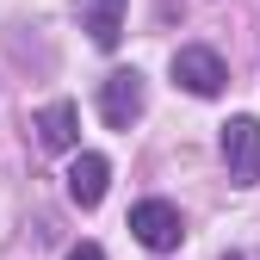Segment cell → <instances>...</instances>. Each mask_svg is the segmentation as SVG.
<instances>
[{"label": "cell", "mask_w": 260, "mask_h": 260, "mask_svg": "<svg viewBox=\"0 0 260 260\" xmlns=\"http://www.w3.org/2000/svg\"><path fill=\"white\" fill-rule=\"evenodd\" d=\"M130 236H137L149 254H174L186 242V223L168 199H143V205H130Z\"/></svg>", "instance_id": "obj_1"}, {"label": "cell", "mask_w": 260, "mask_h": 260, "mask_svg": "<svg viewBox=\"0 0 260 260\" xmlns=\"http://www.w3.org/2000/svg\"><path fill=\"white\" fill-rule=\"evenodd\" d=\"M223 81H230V69H223V56H217V50H199V44L174 50V87L199 93V100H217Z\"/></svg>", "instance_id": "obj_2"}, {"label": "cell", "mask_w": 260, "mask_h": 260, "mask_svg": "<svg viewBox=\"0 0 260 260\" xmlns=\"http://www.w3.org/2000/svg\"><path fill=\"white\" fill-rule=\"evenodd\" d=\"M223 161H230V180L236 186H254L260 180V118H230L223 124Z\"/></svg>", "instance_id": "obj_3"}, {"label": "cell", "mask_w": 260, "mask_h": 260, "mask_svg": "<svg viewBox=\"0 0 260 260\" xmlns=\"http://www.w3.org/2000/svg\"><path fill=\"white\" fill-rule=\"evenodd\" d=\"M100 118L112 130H130V124L143 118V75L137 69H118V75L100 81Z\"/></svg>", "instance_id": "obj_4"}, {"label": "cell", "mask_w": 260, "mask_h": 260, "mask_svg": "<svg viewBox=\"0 0 260 260\" xmlns=\"http://www.w3.org/2000/svg\"><path fill=\"white\" fill-rule=\"evenodd\" d=\"M106 186H112V161L106 155H93V149H81L75 155V168H69V199L81 205V211H93L106 199Z\"/></svg>", "instance_id": "obj_5"}, {"label": "cell", "mask_w": 260, "mask_h": 260, "mask_svg": "<svg viewBox=\"0 0 260 260\" xmlns=\"http://www.w3.org/2000/svg\"><path fill=\"white\" fill-rule=\"evenodd\" d=\"M81 31L100 50H112L124 38V0H81Z\"/></svg>", "instance_id": "obj_6"}, {"label": "cell", "mask_w": 260, "mask_h": 260, "mask_svg": "<svg viewBox=\"0 0 260 260\" xmlns=\"http://www.w3.org/2000/svg\"><path fill=\"white\" fill-rule=\"evenodd\" d=\"M31 130H38L44 149H75V143H81V112H75L69 100H56L50 112H38V124H31Z\"/></svg>", "instance_id": "obj_7"}, {"label": "cell", "mask_w": 260, "mask_h": 260, "mask_svg": "<svg viewBox=\"0 0 260 260\" xmlns=\"http://www.w3.org/2000/svg\"><path fill=\"white\" fill-rule=\"evenodd\" d=\"M69 260H106V254H100V242H81V248H69Z\"/></svg>", "instance_id": "obj_8"}]
</instances>
